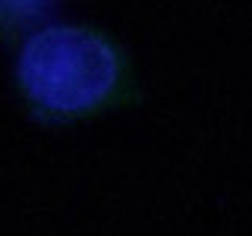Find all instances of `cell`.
<instances>
[{
    "mask_svg": "<svg viewBox=\"0 0 252 236\" xmlns=\"http://www.w3.org/2000/svg\"><path fill=\"white\" fill-rule=\"evenodd\" d=\"M19 104L41 123H79L139 101L129 51L92 22H51L22 41L13 63Z\"/></svg>",
    "mask_w": 252,
    "mask_h": 236,
    "instance_id": "1",
    "label": "cell"
},
{
    "mask_svg": "<svg viewBox=\"0 0 252 236\" xmlns=\"http://www.w3.org/2000/svg\"><path fill=\"white\" fill-rule=\"evenodd\" d=\"M54 0H0V38L3 41H26L32 31L41 29Z\"/></svg>",
    "mask_w": 252,
    "mask_h": 236,
    "instance_id": "2",
    "label": "cell"
}]
</instances>
